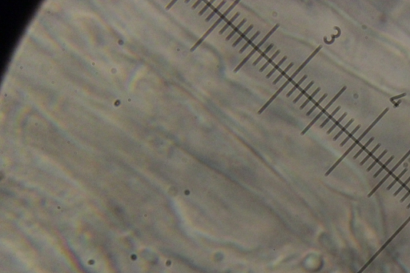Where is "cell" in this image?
Listing matches in <instances>:
<instances>
[{"label":"cell","instance_id":"obj_1","mask_svg":"<svg viewBox=\"0 0 410 273\" xmlns=\"http://www.w3.org/2000/svg\"><path fill=\"white\" fill-rule=\"evenodd\" d=\"M237 3H239V1H235V2H233L232 4L230 6H229V9H227L226 11H224V12L223 13L222 15H220V17L219 18V19H218L217 20H216V23H215V24H214L213 25L211 26V27H210L209 29H208V30H207V31H206V33H205V34L203 35L202 36V37H201L200 38L199 40H198L196 42V44H195L194 46H193V47H192V48H191V51H194L195 50H196V49L197 48V47H199L201 43H202V42H203V41L204 40L205 38H207V36L209 35L210 33H211V32L212 31H213L214 29H215V28H216V27H217V26L219 25V24H220V23H221V22L223 21V20H224V19H225V17H226L227 15H229V13L231 12V11H232V9L234 8L235 6H236Z\"/></svg>","mask_w":410,"mask_h":273},{"label":"cell","instance_id":"obj_2","mask_svg":"<svg viewBox=\"0 0 410 273\" xmlns=\"http://www.w3.org/2000/svg\"><path fill=\"white\" fill-rule=\"evenodd\" d=\"M279 27H280L279 24H276V25H275V26H274V27H273V29H272V30H271L270 31H269V33H268V34H267L266 35L264 36V38H262V40L260 41V42H259V43H258L257 45H256V46H255V47H253V49H252V51H251V52H250V53L248 54V55H247V56H246V57L244 58V59H243V60H242V62H240V64L239 65L237 66L235 68V69H234V73H236V72L238 71H239L240 69V68L242 67H243V66L244 65V64H245L247 61H248V60H249L250 58L252 57V55H253L254 54L256 53V51H257L258 50H259V49H260V47H261V46H262L263 44H264V42H265L267 40H268V38H269V37H270V36L272 35H273V33H274V32L276 31V30L277 28Z\"/></svg>","mask_w":410,"mask_h":273},{"label":"cell","instance_id":"obj_3","mask_svg":"<svg viewBox=\"0 0 410 273\" xmlns=\"http://www.w3.org/2000/svg\"><path fill=\"white\" fill-rule=\"evenodd\" d=\"M409 155H410V150H409V151H408V152L406 153V154H405V155L404 156L402 157L401 159H400V160H399V162H398V163H397V164H396V165H395V166H394V167H393V168H392V169H391V170H389V172H388V173H387V175H386V176H385V177H384V178H383V179H382V180H381V181H380V182H379V183H378V184H376V187H375L374 188L372 189V191H370V192H369V194H368V197H371V196H372V195H373V194H374V193H375V192H376V191L378 190V189H379V188H380V187H381V185H382V184H384V183H385V181H386V180H388V179H389V177H390V176H393V173H394V172H395L396 170L397 169L398 167H400V165H401V164H402V163H403V162H404V161H405V159H407V158H408V156H409Z\"/></svg>","mask_w":410,"mask_h":273},{"label":"cell","instance_id":"obj_4","mask_svg":"<svg viewBox=\"0 0 410 273\" xmlns=\"http://www.w3.org/2000/svg\"><path fill=\"white\" fill-rule=\"evenodd\" d=\"M321 48H322V46H321V45H320L319 47H317V49H316L315 51H313V53L311 54V55H309V57L307 58V59H306V60H305V62H304V63H303V64H301V65H300V67H298V68H297V70H296V71L294 72L293 74H292V75H291V76H290V77H289V78H287V81H286L285 83H285V84H286V85H287H287H288V84H289V83H291V82H292V80H293V78H295V77H296V75H298V74H299V73H300V71H301V70H303V68H305V66H306V65H307V64H309V62H310V61H311V60H312V59H313V57H314V56H315V55H317V53H318V52H319V51H320V49H321Z\"/></svg>","mask_w":410,"mask_h":273},{"label":"cell","instance_id":"obj_5","mask_svg":"<svg viewBox=\"0 0 410 273\" xmlns=\"http://www.w3.org/2000/svg\"><path fill=\"white\" fill-rule=\"evenodd\" d=\"M360 144V141H358V140H357H357H355V141H354V143H353V144H352L351 146L349 147V149H348V150H347V151H345V153H344V154H343V155H342V156L340 157V159H338V160L336 161V163H334L333 165H332V167H331V168H329V169H328V172H326V173H325V176H328V175H329V174H330V173H331V172H332V171H333V170H334V169H335V168H336V167H337V166H338V165H339V164H340V162H341V161H342V160H343V159H345V157H346V156H347V155H349V153L351 152L352 151H353V149L355 148V147H356V146H357V145H358V144Z\"/></svg>","mask_w":410,"mask_h":273},{"label":"cell","instance_id":"obj_6","mask_svg":"<svg viewBox=\"0 0 410 273\" xmlns=\"http://www.w3.org/2000/svg\"><path fill=\"white\" fill-rule=\"evenodd\" d=\"M389 107H386V108H385V110L383 111L381 113V114L379 115V116L377 117V118H376V119H375V120L373 121V122H372V123H371V124H370L369 127H368V128H367V129H366L365 131H364L363 133H362L361 135V136H360L359 137L357 138V140H358V141H360V142H361V140H363V138L364 137V136H365L366 135H367V134L368 133V132H369L370 130L372 129V127H374V126L376 124V123H378V121L380 120V119H381V118H382V117L384 116V115H385L386 114L387 112H388V111H389Z\"/></svg>","mask_w":410,"mask_h":273},{"label":"cell","instance_id":"obj_7","mask_svg":"<svg viewBox=\"0 0 410 273\" xmlns=\"http://www.w3.org/2000/svg\"><path fill=\"white\" fill-rule=\"evenodd\" d=\"M252 28H253V25H252H252H250L249 27H247V29H246V30L243 32V33H241V34H240V36L239 38H237L236 40V42H235L234 43H233V44H232V47H236L237 45L239 44L240 42L241 41L243 40V38H245L246 35H247L248 34V33H249L250 31L252 30Z\"/></svg>","mask_w":410,"mask_h":273},{"label":"cell","instance_id":"obj_8","mask_svg":"<svg viewBox=\"0 0 410 273\" xmlns=\"http://www.w3.org/2000/svg\"><path fill=\"white\" fill-rule=\"evenodd\" d=\"M273 47H274V45H273V43H272V44L269 45V47H267V48L265 49V50H264V51H263V52H261V53H260V56H259V57H258L257 59H256V60H255V62H254L253 64H252V65H253V66L257 65V64H259V63H260V60H262V59H263V58H264V57H265V56H266L267 54L269 53V51H271V49H273Z\"/></svg>","mask_w":410,"mask_h":273},{"label":"cell","instance_id":"obj_9","mask_svg":"<svg viewBox=\"0 0 410 273\" xmlns=\"http://www.w3.org/2000/svg\"><path fill=\"white\" fill-rule=\"evenodd\" d=\"M239 15H240V12L236 13V15H235L234 16H233V17H232V19H229V21L227 22V24H225V25H224V27H223L222 29H221V30L220 31V32H219V34L222 35L223 33H224V32L225 31L228 30V28H229V27H230V26L233 24V22H234L235 20H236V19L237 18H238V16H239Z\"/></svg>","mask_w":410,"mask_h":273},{"label":"cell","instance_id":"obj_10","mask_svg":"<svg viewBox=\"0 0 410 273\" xmlns=\"http://www.w3.org/2000/svg\"><path fill=\"white\" fill-rule=\"evenodd\" d=\"M280 50H278V51H276L275 53L273 54V55H272V56H271V57L269 58V59H268V60H267L266 63H265V64H264V65L262 66V67L260 68V70H259V71H260V72L264 71L265 70V69H266L267 67H268V66H269V64H272V63H273V60H275L276 58L277 55H280Z\"/></svg>","mask_w":410,"mask_h":273},{"label":"cell","instance_id":"obj_11","mask_svg":"<svg viewBox=\"0 0 410 273\" xmlns=\"http://www.w3.org/2000/svg\"><path fill=\"white\" fill-rule=\"evenodd\" d=\"M380 147H381V144H377V145H376V146H375L374 147H373V149H372V151H370L368 153V155H366L365 158H364L363 160H362L361 162V163H360V164H361V165H364V163H365L366 162H367V161H368V159H369L370 158H371V157L373 156V155H374V153L376 152V151L378 150L379 148H380Z\"/></svg>","mask_w":410,"mask_h":273},{"label":"cell","instance_id":"obj_12","mask_svg":"<svg viewBox=\"0 0 410 273\" xmlns=\"http://www.w3.org/2000/svg\"><path fill=\"white\" fill-rule=\"evenodd\" d=\"M373 140H374V137L370 138L369 140H368V141H367V142H366V144H364L363 146H361V149H360V150L358 151L357 152V154H356L355 155H354V157H353V158H354V159H357L358 156H359V155H361L362 153H363L364 151H366V149L368 148V147L369 146L370 144H371V143H372V141H373Z\"/></svg>","mask_w":410,"mask_h":273},{"label":"cell","instance_id":"obj_13","mask_svg":"<svg viewBox=\"0 0 410 273\" xmlns=\"http://www.w3.org/2000/svg\"><path fill=\"white\" fill-rule=\"evenodd\" d=\"M259 35H260V31H256V33H255V35H254L253 36H252V38H250L249 39H248V40L247 41V42H246L245 44L243 45V47H242V48H241L240 50V51H239L240 53H243V51H245L246 49H247V47H249L250 45L252 44V42H253V41L255 40V39H256V38H257V36H259Z\"/></svg>","mask_w":410,"mask_h":273},{"label":"cell","instance_id":"obj_14","mask_svg":"<svg viewBox=\"0 0 410 273\" xmlns=\"http://www.w3.org/2000/svg\"><path fill=\"white\" fill-rule=\"evenodd\" d=\"M360 128H361V125H357V127H356L355 128H354V129H353V131H351V132H350V133L348 134V135H347V136H346V138H345V140L342 141V143L340 144V147L345 146V144H346V143L348 142V141H349L350 139H352V138H353V136H354L356 133H357V131L358 130L360 129Z\"/></svg>","mask_w":410,"mask_h":273},{"label":"cell","instance_id":"obj_15","mask_svg":"<svg viewBox=\"0 0 410 273\" xmlns=\"http://www.w3.org/2000/svg\"><path fill=\"white\" fill-rule=\"evenodd\" d=\"M353 121H354V119H350V120L349 121V122H348V123H346V124L345 125V126H344V127H341V128H340V131H339L338 133L336 134V136H334V138H333V140H334V141H336V140H337V139H339V137H340V136H341V135H342V134L344 133V132H345V131H346V130L348 129V128H349V126H350V125H351L352 123H353Z\"/></svg>","mask_w":410,"mask_h":273},{"label":"cell","instance_id":"obj_16","mask_svg":"<svg viewBox=\"0 0 410 273\" xmlns=\"http://www.w3.org/2000/svg\"><path fill=\"white\" fill-rule=\"evenodd\" d=\"M246 20H247V19H243V20H242V21H241L240 23V24H238V25L236 26V27H235L234 29H233L232 31L231 32L230 34L229 35V36H228V37H226V40H229V39H230V38H232L233 36H234V35H235V34H236L237 32L239 31V30H240V29L241 27H242V26H243V24H245V23H246Z\"/></svg>","mask_w":410,"mask_h":273},{"label":"cell","instance_id":"obj_17","mask_svg":"<svg viewBox=\"0 0 410 273\" xmlns=\"http://www.w3.org/2000/svg\"><path fill=\"white\" fill-rule=\"evenodd\" d=\"M407 171H408V169H407V168H405V169L403 170V171H402V172H401V173H400L397 176H396L395 179L393 180V182H392L391 184H389V186H388V187H387V190H390V189H391L392 187H393L396 184H397V183L399 182L400 180L401 179L402 176H404V175L406 173V172H407Z\"/></svg>","mask_w":410,"mask_h":273},{"label":"cell","instance_id":"obj_18","mask_svg":"<svg viewBox=\"0 0 410 273\" xmlns=\"http://www.w3.org/2000/svg\"><path fill=\"white\" fill-rule=\"evenodd\" d=\"M393 159H394V156H393V155H392V156L390 157V158H389V159H388V160H387L385 163H383L382 165H381V167H380V169H379L378 171H377V172L375 173V175L373 176V177H374V178H376V177H377V176H378L379 175H380V174H381V172L384 171V170L386 169L387 167H388V165H389V163H391L392 161L393 160Z\"/></svg>","mask_w":410,"mask_h":273},{"label":"cell","instance_id":"obj_19","mask_svg":"<svg viewBox=\"0 0 410 273\" xmlns=\"http://www.w3.org/2000/svg\"><path fill=\"white\" fill-rule=\"evenodd\" d=\"M387 152H388V151H387V150H385V151H383L382 153H381V155H379L378 157H376V159H374V161H373V162H372V164H371V165H370L369 167H368V169H367V172H370V171H371V170H372V168H373V167H374L375 166H376V164H377V163H380V161H381V159H382L383 157L385 156V155L387 154Z\"/></svg>","mask_w":410,"mask_h":273},{"label":"cell","instance_id":"obj_20","mask_svg":"<svg viewBox=\"0 0 410 273\" xmlns=\"http://www.w3.org/2000/svg\"><path fill=\"white\" fill-rule=\"evenodd\" d=\"M286 60H287V56H284V57L282 58V60H280V61L279 63H278V64H276V65L274 66V67H273V69H272V71H271L269 72V74L267 75H266V78H270V77L272 76V75H273V73H275L276 71L278 70V69H279V68H280V66H281L282 64H284V62H285V61H286Z\"/></svg>","mask_w":410,"mask_h":273},{"label":"cell","instance_id":"obj_21","mask_svg":"<svg viewBox=\"0 0 410 273\" xmlns=\"http://www.w3.org/2000/svg\"><path fill=\"white\" fill-rule=\"evenodd\" d=\"M320 91V87H317V90H315V91H313V93H312V95H309V97L307 98V100H305V103H304V104H303L302 105H301V107H300V109H301V110H302V109H304V107H305V106H307V105H308V104H309V102L313 101V98L315 97L316 95H317V94L319 93V91Z\"/></svg>","mask_w":410,"mask_h":273},{"label":"cell","instance_id":"obj_22","mask_svg":"<svg viewBox=\"0 0 410 273\" xmlns=\"http://www.w3.org/2000/svg\"><path fill=\"white\" fill-rule=\"evenodd\" d=\"M293 65H294L293 63H291V64H290L289 65L287 66V67H286L285 69H284V70L280 72V74L279 75V76L277 77V78H276L275 80H274V82H273V84H274V85L276 84V83H278V82H279V81L280 80V79H281L282 77L284 76V75H286V73H287V72L290 70V68H292V67H293Z\"/></svg>","mask_w":410,"mask_h":273},{"label":"cell","instance_id":"obj_23","mask_svg":"<svg viewBox=\"0 0 410 273\" xmlns=\"http://www.w3.org/2000/svg\"><path fill=\"white\" fill-rule=\"evenodd\" d=\"M327 96H328V94H327V93L324 94L323 96H322V97L320 98V100H318V101L316 102L315 104H314V105H313V107L311 108L310 110H309V111H308V113H307V115H308V116H309V115H310L311 113H313V111H314V110H315L316 108H317V107H319L320 104H321L322 102H323L324 100V99H325V98L327 97Z\"/></svg>","mask_w":410,"mask_h":273},{"label":"cell","instance_id":"obj_24","mask_svg":"<svg viewBox=\"0 0 410 273\" xmlns=\"http://www.w3.org/2000/svg\"><path fill=\"white\" fill-rule=\"evenodd\" d=\"M346 115H347V113L346 112L344 113V114H343L342 115H341V116H340L338 119H337V120L335 121V122H334V123H333V125H332V127H330L329 129H328V131H327V134H328V135H329V134L331 133V132H332V131H333V130L335 129V128H336L337 126H339V125H340V123H341V121L345 119Z\"/></svg>","mask_w":410,"mask_h":273},{"label":"cell","instance_id":"obj_25","mask_svg":"<svg viewBox=\"0 0 410 273\" xmlns=\"http://www.w3.org/2000/svg\"><path fill=\"white\" fill-rule=\"evenodd\" d=\"M313 84H314V81H311V83H309V84L307 85L306 87H305V89H303L302 91H300V93L299 94L298 96H297V97H296V99H295V100H294V101H293L294 104H296V103H297V101H298V100H300V98L302 97L303 95H306V92H307V91H308V90H309V88H310V87H312V86H313Z\"/></svg>","mask_w":410,"mask_h":273},{"label":"cell","instance_id":"obj_26","mask_svg":"<svg viewBox=\"0 0 410 273\" xmlns=\"http://www.w3.org/2000/svg\"><path fill=\"white\" fill-rule=\"evenodd\" d=\"M340 106L337 107H336V109H335V110H334L332 113H331V114L328 115V117H327V118H326L325 120L324 121L323 123H322L321 124H320V128H323V127H324V126H325V125L327 124V123H328V122H329V121L332 119V118H333L334 115H336V113L338 112V111L340 110Z\"/></svg>","mask_w":410,"mask_h":273},{"label":"cell","instance_id":"obj_27","mask_svg":"<svg viewBox=\"0 0 410 273\" xmlns=\"http://www.w3.org/2000/svg\"><path fill=\"white\" fill-rule=\"evenodd\" d=\"M225 3H226V1H223V2H220V4L218 5V6L216 7V8L214 9L213 11H212L211 13H210L209 15H208V17L206 18V21H207H207H209L210 19H212V18L214 17V15H216V13H217L218 11H220V9L221 8V7H222V6H224V4H225Z\"/></svg>","mask_w":410,"mask_h":273},{"label":"cell","instance_id":"obj_28","mask_svg":"<svg viewBox=\"0 0 410 273\" xmlns=\"http://www.w3.org/2000/svg\"><path fill=\"white\" fill-rule=\"evenodd\" d=\"M307 77H308V76H307L306 75H304V76H303L302 78H300V80H299V82H297V83H296V84L294 85V87H292V89H291V91H290L289 92H288V93L287 94V97H289L290 95H292V94L293 93L294 91H296V90L297 89V88H299V87H300V84H301V83H302L303 82H304V81H305V79H306V78H307Z\"/></svg>","mask_w":410,"mask_h":273},{"label":"cell","instance_id":"obj_29","mask_svg":"<svg viewBox=\"0 0 410 273\" xmlns=\"http://www.w3.org/2000/svg\"><path fill=\"white\" fill-rule=\"evenodd\" d=\"M408 183H410V176L408 177V179H407V180H405V181L404 183H402V184H401V186H400L399 188L396 191L395 193H394V196H397V195L400 192H401L402 191H403V189L405 188L406 187H407V185H408Z\"/></svg>","mask_w":410,"mask_h":273},{"label":"cell","instance_id":"obj_30","mask_svg":"<svg viewBox=\"0 0 410 273\" xmlns=\"http://www.w3.org/2000/svg\"><path fill=\"white\" fill-rule=\"evenodd\" d=\"M213 2H214V1H211V2H207V4H206L204 6H203V9H202V10H201V11L199 12V15H203V13H204L205 11H207V9L209 8L210 6H211V3H213Z\"/></svg>","mask_w":410,"mask_h":273},{"label":"cell","instance_id":"obj_31","mask_svg":"<svg viewBox=\"0 0 410 273\" xmlns=\"http://www.w3.org/2000/svg\"><path fill=\"white\" fill-rule=\"evenodd\" d=\"M406 95H407V94H406V93H403V94H401V95H396V96H393V97H392L391 99H390V102H393V101H394V100H398V99H401V98H402V97H405V96H406Z\"/></svg>","mask_w":410,"mask_h":273},{"label":"cell","instance_id":"obj_32","mask_svg":"<svg viewBox=\"0 0 410 273\" xmlns=\"http://www.w3.org/2000/svg\"><path fill=\"white\" fill-rule=\"evenodd\" d=\"M409 196H410V189H408V191H407V192H406L405 195L402 197L401 199V202H404L405 200H406V199H408Z\"/></svg>","mask_w":410,"mask_h":273},{"label":"cell","instance_id":"obj_33","mask_svg":"<svg viewBox=\"0 0 410 273\" xmlns=\"http://www.w3.org/2000/svg\"><path fill=\"white\" fill-rule=\"evenodd\" d=\"M401 102H402L401 100H398L397 103H395V104H394V107H397L400 105V104H401Z\"/></svg>","mask_w":410,"mask_h":273},{"label":"cell","instance_id":"obj_34","mask_svg":"<svg viewBox=\"0 0 410 273\" xmlns=\"http://www.w3.org/2000/svg\"><path fill=\"white\" fill-rule=\"evenodd\" d=\"M200 3H201V1H198V2H195V4L192 6V9L196 8V6L200 4Z\"/></svg>","mask_w":410,"mask_h":273},{"label":"cell","instance_id":"obj_35","mask_svg":"<svg viewBox=\"0 0 410 273\" xmlns=\"http://www.w3.org/2000/svg\"><path fill=\"white\" fill-rule=\"evenodd\" d=\"M176 1H172V2H170V3H169V5H168V6H167V9H169V8H170V7H171V6H172V5H173V4H174V3H176Z\"/></svg>","mask_w":410,"mask_h":273},{"label":"cell","instance_id":"obj_36","mask_svg":"<svg viewBox=\"0 0 410 273\" xmlns=\"http://www.w3.org/2000/svg\"><path fill=\"white\" fill-rule=\"evenodd\" d=\"M407 208H408V209H409V208H410V203H408V206H407Z\"/></svg>","mask_w":410,"mask_h":273}]
</instances>
